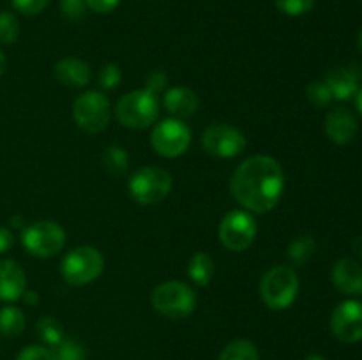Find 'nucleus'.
Here are the masks:
<instances>
[{
  "label": "nucleus",
  "instance_id": "22",
  "mask_svg": "<svg viewBox=\"0 0 362 360\" xmlns=\"http://www.w3.org/2000/svg\"><path fill=\"white\" fill-rule=\"evenodd\" d=\"M218 360H260L257 346L247 339H237L226 344Z\"/></svg>",
  "mask_w": 362,
  "mask_h": 360
},
{
  "label": "nucleus",
  "instance_id": "38",
  "mask_svg": "<svg viewBox=\"0 0 362 360\" xmlns=\"http://www.w3.org/2000/svg\"><path fill=\"white\" fill-rule=\"evenodd\" d=\"M6 67H7V60H6V55L2 53V49H0V76H2L4 73H6Z\"/></svg>",
  "mask_w": 362,
  "mask_h": 360
},
{
  "label": "nucleus",
  "instance_id": "3",
  "mask_svg": "<svg viewBox=\"0 0 362 360\" xmlns=\"http://www.w3.org/2000/svg\"><path fill=\"white\" fill-rule=\"evenodd\" d=\"M158 95L147 88L127 92L115 106V116L124 127L129 129H147L158 120Z\"/></svg>",
  "mask_w": 362,
  "mask_h": 360
},
{
  "label": "nucleus",
  "instance_id": "23",
  "mask_svg": "<svg viewBox=\"0 0 362 360\" xmlns=\"http://www.w3.org/2000/svg\"><path fill=\"white\" fill-rule=\"evenodd\" d=\"M103 164L112 175L122 176L129 168V155H127L126 148L119 147V145H110L103 154Z\"/></svg>",
  "mask_w": 362,
  "mask_h": 360
},
{
  "label": "nucleus",
  "instance_id": "25",
  "mask_svg": "<svg viewBox=\"0 0 362 360\" xmlns=\"http://www.w3.org/2000/svg\"><path fill=\"white\" fill-rule=\"evenodd\" d=\"M20 37V21L11 11L0 13V44H14Z\"/></svg>",
  "mask_w": 362,
  "mask_h": 360
},
{
  "label": "nucleus",
  "instance_id": "37",
  "mask_svg": "<svg viewBox=\"0 0 362 360\" xmlns=\"http://www.w3.org/2000/svg\"><path fill=\"white\" fill-rule=\"evenodd\" d=\"M23 296H25V300H27L28 304H35V302H37V295H35L34 292H25Z\"/></svg>",
  "mask_w": 362,
  "mask_h": 360
},
{
  "label": "nucleus",
  "instance_id": "8",
  "mask_svg": "<svg viewBox=\"0 0 362 360\" xmlns=\"http://www.w3.org/2000/svg\"><path fill=\"white\" fill-rule=\"evenodd\" d=\"M73 119L85 133H101L112 119L110 99L99 90L83 92L73 104Z\"/></svg>",
  "mask_w": 362,
  "mask_h": 360
},
{
  "label": "nucleus",
  "instance_id": "28",
  "mask_svg": "<svg viewBox=\"0 0 362 360\" xmlns=\"http://www.w3.org/2000/svg\"><path fill=\"white\" fill-rule=\"evenodd\" d=\"M306 95L308 99H310L311 104L318 106V108L329 106L332 99H334L331 94V88L327 87L325 81H311L306 88Z\"/></svg>",
  "mask_w": 362,
  "mask_h": 360
},
{
  "label": "nucleus",
  "instance_id": "14",
  "mask_svg": "<svg viewBox=\"0 0 362 360\" xmlns=\"http://www.w3.org/2000/svg\"><path fill=\"white\" fill-rule=\"evenodd\" d=\"M27 292V277L25 272L16 261H0V300L2 302H14L21 299Z\"/></svg>",
  "mask_w": 362,
  "mask_h": 360
},
{
  "label": "nucleus",
  "instance_id": "19",
  "mask_svg": "<svg viewBox=\"0 0 362 360\" xmlns=\"http://www.w3.org/2000/svg\"><path fill=\"white\" fill-rule=\"evenodd\" d=\"M214 260L207 253H197L191 256L187 263V275L197 286H209V282L214 277Z\"/></svg>",
  "mask_w": 362,
  "mask_h": 360
},
{
  "label": "nucleus",
  "instance_id": "24",
  "mask_svg": "<svg viewBox=\"0 0 362 360\" xmlns=\"http://www.w3.org/2000/svg\"><path fill=\"white\" fill-rule=\"evenodd\" d=\"M35 332H37L39 339L52 348L66 339L64 337V327L53 316H42L35 325Z\"/></svg>",
  "mask_w": 362,
  "mask_h": 360
},
{
  "label": "nucleus",
  "instance_id": "30",
  "mask_svg": "<svg viewBox=\"0 0 362 360\" xmlns=\"http://www.w3.org/2000/svg\"><path fill=\"white\" fill-rule=\"evenodd\" d=\"M60 11H62V16L66 20L76 21L85 16L87 4H85V0H60Z\"/></svg>",
  "mask_w": 362,
  "mask_h": 360
},
{
  "label": "nucleus",
  "instance_id": "6",
  "mask_svg": "<svg viewBox=\"0 0 362 360\" xmlns=\"http://www.w3.org/2000/svg\"><path fill=\"white\" fill-rule=\"evenodd\" d=\"M127 187L140 205L161 203L172 191V175L159 166H144L133 173Z\"/></svg>",
  "mask_w": 362,
  "mask_h": 360
},
{
  "label": "nucleus",
  "instance_id": "32",
  "mask_svg": "<svg viewBox=\"0 0 362 360\" xmlns=\"http://www.w3.org/2000/svg\"><path fill=\"white\" fill-rule=\"evenodd\" d=\"M16 360H52V352H49V348H45V346L32 344L21 349L18 353Z\"/></svg>",
  "mask_w": 362,
  "mask_h": 360
},
{
  "label": "nucleus",
  "instance_id": "5",
  "mask_svg": "<svg viewBox=\"0 0 362 360\" xmlns=\"http://www.w3.org/2000/svg\"><path fill=\"white\" fill-rule=\"evenodd\" d=\"M105 270V258L101 251L92 246H80L71 249L60 263L64 281L73 286H85L95 281Z\"/></svg>",
  "mask_w": 362,
  "mask_h": 360
},
{
  "label": "nucleus",
  "instance_id": "9",
  "mask_svg": "<svg viewBox=\"0 0 362 360\" xmlns=\"http://www.w3.org/2000/svg\"><path fill=\"white\" fill-rule=\"evenodd\" d=\"M151 145L161 157L175 159L186 154L191 145V131L182 120L170 119L161 120L152 127Z\"/></svg>",
  "mask_w": 362,
  "mask_h": 360
},
{
  "label": "nucleus",
  "instance_id": "35",
  "mask_svg": "<svg viewBox=\"0 0 362 360\" xmlns=\"http://www.w3.org/2000/svg\"><path fill=\"white\" fill-rule=\"evenodd\" d=\"M13 242H14L13 233H11L7 228H4V226H0V254L9 251L11 246H13Z\"/></svg>",
  "mask_w": 362,
  "mask_h": 360
},
{
  "label": "nucleus",
  "instance_id": "15",
  "mask_svg": "<svg viewBox=\"0 0 362 360\" xmlns=\"http://www.w3.org/2000/svg\"><path fill=\"white\" fill-rule=\"evenodd\" d=\"M55 80L64 87L81 88L90 83L92 71L85 60L76 59V56H67V59L59 60L53 67Z\"/></svg>",
  "mask_w": 362,
  "mask_h": 360
},
{
  "label": "nucleus",
  "instance_id": "41",
  "mask_svg": "<svg viewBox=\"0 0 362 360\" xmlns=\"http://www.w3.org/2000/svg\"><path fill=\"white\" fill-rule=\"evenodd\" d=\"M357 46H359V49L362 52V30L359 32V35H357Z\"/></svg>",
  "mask_w": 362,
  "mask_h": 360
},
{
  "label": "nucleus",
  "instance_id": "21",
  "mask_svg": "<svg viewBox=\"0 0 362 360\" xmlns=\"http://www.w3.org/2000/svg\"><path fill=\"white\" fill-rule=\"evenodd\" d=\"M25 314L16 306H4L0 309V334L6 337H18L25 330Z\"/></svg>",
  "mask_w": 362,
  "mask_h": 360
},
{
  "label": "nucleus",
  "instance_id": "11",
  "mask_svg": "<svg viewBox=\"0 0 362 360\" xmlns=\"http://www.w3.org/2000/svg\"><path fill=\"white\" fill-rule=\"evenodd\" d=\"M219 240L233 253L246 251L257 236V221L247 210H232L219 222Z\"/></svg>",
  "mask_w": 362,
  "mask_h": 360
},
{
  "label": "nucleus",
  "instance_id": "13",
  "mask_svg": "<svg viewBox=\"0 0 362 360\" xmlns=\"http://www.w3.org/2000/svg\"><path fill=\"white\" fill-rule=\"evenodd\" d=\"M357 119L350 109L336 108L325 116V134L336 145H349L356 138Z\"/></svg>",
  "mask_w": 362,
  "mask_h": 360
},
{
  "label": "nucleus",
  "instance_id": "31",
  "mask_svg": "<svg viewBox=\"0 0 362 360\" xmlns=\"http://www.w3.org/2000/svg\"><path fill=\"white\" fill-rule=\"evenodd\" d=\"M13 7L25 16H37L48 7L49 0H11Z\"/></svg>",
  "mask_w": 362,
  "mask_h": 360
},
{
  "label": "nucleus",
  "instance_id": "18",
  "mask_svg": "<svg viewBox=\"0 0 362 360\" xmlns=\"http://www.w3.org/2000/svg\"><path fill=\"white\" fill-rule=\"evenodd\" d=\"M165 108L173 119H189L198 109V95L187 87H172L165 92Z\"/></svg>",
  "mask_w": 362,
  "mask_h": 360
},
{
  "label": "nucleus",
  "instance_id": "29",
  "mask_svg": "<svg viewBox=\"0 0 362 360\" xmlns=\"http://www.w3.org/2000/svg\"><path fill=\"white\" fill-rule=\"evenodd\" d=\"M98 78L101 88H105V90H113L115 87H119L120 78H122V71H120V67L117 66V64H105V66L101 67V71H99Z\"/></svg>",
  "mask_w": 362,
  "mask_h": 360
},
{
  "label": "nucleus",
  "instance_id": "4",
  "mask_svg": "<svg viewBox=\"0 0 362 360\" xmlns=\"http://www.w3.org/2000/svg\"><path fill=\"white\" fill-rule=\"evenodd\" d=\"M152 307L170 320L187 318L197 307V293L189 284L180 281H166L156 286L151 295Z\"/></svg>",
  "mask_w": 362,
  "mask_h": 360
},
{
  "label": "nucleus",
  "instance_id": "33",
  "mask_svg": "<svg viewBox=\"0 0 362 360\" xmlns=\"http://www.w3.org/2000/svg\"><path fill=\"white\" fill-rule=\"evenodd\" d=\"M166 85H168V78H166V74L161 73V71H152L147 76V81H145V88L156 95H158L159 92L165 90Z\"/></svg>",
  "mask_w": 362,
  "mask_h": 360
},
{
  "label": "nucleus",
  "instance_id": "2",
  "mask_svg": "<svg viewBox=\"0 0 362 360\" xmlns=\"http://www.w3.org/2000/svg\"><path fill=\"white\" fill-rule=\"evenodd\" d=\"M299 293V277L293 267L276 265L269 268L260 281L262 302L272 311L288 309Z\"/></svg>",
  "mask_w": 362,
  "mask_h": 360
},
{
  "label": "nucleus",
  "instance_id": "1",
  "mask_svg": "<svg viewBox=\"0 0 362 360\" xmlns=\"http://www.w3.org/2000/svg\"><path fill=\"white\" fill-rule=\"evenodd\" d=\"M233 198L253 214L271 212L285 191V173L271 155H253L240 162L230 180Z\"/></svg>",
  "mask_w": 362,
  "mask_h": 360
},
{
  "label": "nucleus",
  "instance_id": "34",
  "mask_svg": "<svg viewBox=\"0 0 362 360\" xmlns=\"http://www.w3.org/2000/svg\"><path fill=\"white\" fill-rule=\"evenodd\" d=\"M87 9L94 11L98 14H108L119 7L120 0H85Z\"/></svg>",
  "mask_w": 362,
  "mask_h": 360
},
{
  "label": "nucleus",
  "instance_id": "12",
  "mask_svg": "<svg viewBox=\"0 0 362 360\" xmlns=\"http://www.w3.org/2000/svg\"><path fill=\"white\" fill-rule=\"evenodd\" d=\"M331 330L345 344L362 341V304L359 300H345L336 307L331 318Z\"/></svg>",
  "mask_w": 362,
  "mask_h": 360
},
{
  "label": "nucleus",
  "instance_id": "17",
  "mask_svg": "<svg viewBox=\"0 0 362 360\" xmlns=\"http://www.w3.org/2000/svg\"><path fill=\"white\" fill-rule=\"evenodd\" d=\"M361 74L352 67H334L325 76V83L331 88L332 97L338 101H349L359 92Z\"/></svg>",
  "mask_w": 362,
  "mask_h": 360
},
{
  "label": "nucleus",
  "instance_id": "10",
  "mask_svg": "<svg viewBox=\"0 0 362 360\" xmlns=\"http://www.w3.org/2000/svg\"><path fill=\"white\" fill-rule=\"evenodd\" d=\"M202 147L207 154L219 159H232L243 154L247 140L240 129L230 124H212L202 134Z\"/></svg>",
  "mask_w": 362,
  "mask_h": 360
},
{
  "label": "nucleus",
  "instance_id": "40",
  "mask_svg": "<svg viewBox=\"0 0 362 360\" xmlns=\"http://www.w3.org/2000/svg\"><path fill=\"white\" fill-rule=\"evenodd\" d=\"M306 360H325V359L322 355H318V353H313V355L306 356Z\"/></svg>",
  "mask_w": 362,
  "mask_h": 360
},
{
  "label": "nucleus",
  "instance_id": "20",
  "mask_svg": "<svg viewBox=\"0 0 362 360\" xmlns=\"http://www.w3.org/2000/svg\"><path fill=\"white\" fill-rule=\"evenodd\" d=\"M317 249V240L311 235H299L288 244V249H286V256L288 261L296 267H303L308 261L311 260V256L315 254Z\"/></svg>",
  "mask_w": 362,
  "mask_h": 360
},
{
  "label": "nucleus",
  "instance_id": "7",
  "mask_svg": "<svg viewBox=\"0 0 362 360\" xmlns=\"http://www.w3.org/2000/svg\"><path fill=\"white\" fill-rule=\"evenodd\" d=\"M66 232L55 221H35L21 232V244L35 258H52L66 246Z\"/></svg>",
  "mask_w": 362,
  "mask_h": 360
},
{
  "label": "nucleus",
  "instance_id": "27",
  "mask_svg": "<svg viewBox=\"0 0 362 360\" xmlns=\"http://www.w3.org/2000/svg\"><path fill=\"white\" fill-rule=\"evenodd\" d=\"M274 6L279 13L297 18L310 13L315 6V0H274Z\"/></svg>",
  "mask_w": 362,
  "mask_h": 360
},
{
  "label": "nucleus",
  "instance_id": "36",
  "mask_svg": "<svg viewBox=\"0 0 362 360\" xmlns=\"http://www.w3.org/2000/svg\"><path fill=\"white\" fill-rule=\"evenodd\" d=\"M352 249H354V253L359 254V256L362 258V235L357 236V239L354 240V242H352Z\"/></svg>",
  "mask_w": 362,
  "mask_h": 360
},
{
  "label": "nucleus",
  "instance_id": "16",
  "mask_svg": "<svg viewBox=\"0 0 362 360\" xmlns=\"http://www.w3.org/2000/svg\"><path fill=\"white\" fill-rule=\"evenodd\" d=\"M332 282L345 295L362 293V267L352 258H341L332 267Z\"/></svg>",
  "mask_w": 362,
  "mask_h": 360
},
{
  "label": "nucleus",
  "instance_id": "26",
  "mask_svg": "<svg viewBox=\"0 0 362 360\" xmlns=\"http://www.w3.org/2000/svg\"><path fill=\"white\" fill-rule=\"evenodd\" d=\"M49 352H52V360H85L83 346L73 339H64L62 342L49 348Z\"/></svg>",
  "mask_w": 362,
  "mask_h": 360
},
{
  "label": "nucleus",
  "instance_id": "39",
  "mask_svg": "<svg viewBox=\"0 0 362 360\" xmlns=\"http://www.w3.org/2000/svg\"><path fill=\"white\" fill-rule=\"evenodd\" d=\"M357 99H356V102H357V109H359V113L362 115V87L359 88V92H357Z\"/></svg>",
  "mask_w": 362,
  "mask_h": 360
}]
</instances>
